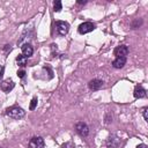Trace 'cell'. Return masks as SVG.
<instances>
[{
  "instance_id": "obj_18",
  "label": "cell",
  "mask_w": 148,
  "mask_h": 148,
  "mask_svg": "<svg viewBox=\"0 0 148 148\" xmlns=\"http://www.w3.org/2000/svg\"><path fill=\"white\" fill-rule=\"evenodd\" d=\"M2 75H3V66H2V65H0V80H1Z\"/></svg>"
},
{
  "instance_id": "obj_6",
  "label": "cell",
  "mask_w": 148,
  "mask_h": 148,
  "mask_svg": "<svg viewBox=\"0 0 148 148\" xmlns=\"http://www.w3.org/2000/svg\"><path fill=\"white\" fill-rule=\"evenodd\" d=\"M14 86H15L14 81H13L12 79H7V80H5V81H2V82H1L0 88H1V90H2V91H5V92H9L10 90H13Z\"/></svg>"
},
{
  "instance_id": "obj_9",
  "label": "cell",
  "mask_w": 148,
  "mask_h": 148,
  "mask_svg": "<svg viewBox=\"0 0 148 148\" xmlns=\"http://www.w3.org/2000/svg\"><path fill=\"white\" fill-rule=\"evenodd\" d=\"M32 53H34V49H32V46H31L30 44H24V45H22V54H23L24 57L29 58L30 56H32Z\"/></svg>"
},
{
  "instance_id": "obj_4",
  "label": "cell",
  "mask_w": 148,
  "mask_h": 148,
  "mask_svg": "<svg viewBox=\"0 0 148 148\" xmlns=\"http://www.w3.org/2000/svg\"><path fill=\"white\" fill-rule=\"evenodd\" d=\"M95 29V25L91 23V22H83V23H81L80 25H79V28H77V30H79V32L80 34H88V32H90V31H92Z\"/></svg>"
},
{
  "instance_id": "obj_13",
  "label": "cell",
  "mask_w": 148,
  "mask_h": 148,
  "mask_svg": "<svg viewBox=\"0 0 148 148\" xmlns=\"http://www.w3.org/2000/svg\"><path fill=\"white\" fill-rule=\"evenodd\" d=\"M53 8H54V12H60L61 10V1H54Z\"/></svg>"
},
{
  "instance_id": "obj_12",
  "label": "cell",
  "mask_w": 148,
  "mask_h": 148,
  "mask_svg": "<svg viewBox=\"0 0 148 148\" xmlns=\"http://www.w3.org/2000/svg\"><path fill=\"white\" fill-rule=\"evenodd\" d=\"M27 62H28V58L24 57L23 54H21V56H18V57L16 58V64H17L20 67H24V66L27 65Z\"/></svg>"
},
{
  "instance_id": "obj_5",
  "label": "cell",
  "mask_w": 148,
  "mask_h": 148,
  "mask_svg": "<svg viewBox=\"0 0 148 148\" xmlns=\"http://www.w3.org/2000/svg\"><path fill=\"white\" fill-rule=\"evenodd\" d=\"M75 127H76L77 133H79L81 136H87V135L89 134V127L87 126L86 123H83V121H79V123L76 124Z\"/></svg>"
},
{
  "instance_id": "obj_14",
  "label": "cell",
  "mask_w": 148,
  "mask_h": 148,
  "mask_svg": "<svg viewBox=\"0 0 148 148\" xmlns=\"http://www.w3.org/2000/svg\"><path fill=\"white\" fill-rule=\"evenodd\" d=\"M37 102H38L37 97H34V98L31 99V103H30L29 109H30V110H35V108H36V105H37Z\"/></svg>"
},
{
  "instance_id": "obj_2",
  "label": "cell",
  "mask_w": 148,
  "mask_h": 148,
  "mask_svg": "<svg viewBox=\"0 0 148 148\" xmlns=\"http://www.w3.org/2000/svg\"><path fill=\"white\" fill-rule=\"evenodd\" d=\"M56 29L60 36H65L69 30V24L65 21H57L56 22Z\"/></svg>"
},
{
  "instance_id": "obj_15",
  "label": "cell",
  "mask_w": 148,
  "mask_h": 148,
  "mask_svg": "<svg viewBox=\"0 0 148 148\" xmlns=\"http://www.w3.org/2000/svg\"><path fill=\"white\" fill-rule=\"evenodd\" d=\"M61 148H75V147H74V145H73L72 141H67V142H65V143L61 145Z\"/></svg>"
},
{
  "instance_id": "obj_10",
  "label": "cell",
  "mask_w": 148,
  "mask_h": 148,
  "mask_svg": "<svg viewBox=\"0 0 148 148\" xmlns=\"http://www.w3.org/2000/svg\"><path fill=\"white\" fill-rule=\"evenodd\" d=\"M126 64V58H121V57H116V59L112 62V66L114 68H121L124 67V65Z\"/></svg>"
},
{
  "instance_id": "obj_19",
  "label": "cell",
  "mask_w": 148,
  "mask_h": 148,
  "mask_svg": "<svg viewBox=\"0 0 148 148\" xmlns=\"http://www.w3.org/2000/svg\"><path fill=\"white\" fill-rule=\"evenodd\" d=\"M136 148H147V146H146L145 143H141V145H139Z\"/></svg>"
},
{
  "instance_id": "obj_7",
  "label": "cell",
  "mask_w": 148,
  "mask_h": 148,
  "mask_svg": "<svg viewBox=\"0 0 148 148\" xmlns=\"http://www.w3.org/2000/svg\"><path fill=\"white\" fill-rule=\"evenodd\" d=\"M127 54H128V47L126 45H120L114 49V56H117V57L126 58Z\"/></svg>"
},
{
  "instance_id": "obj_17",
  "label": "cell",
  "mask_w": 148,
  "mask_h": 148,
  "mask_svg": "<svg viewBox=\"0 0 148 148\" xmlns=\"http://www.w3.org/2000/svg\"><path fill=\"white\" fill-rule=\"evenodd\" d=\"M143 118H145V120H148V109L147 108H143Z\"/></svg>"
},
{
  "instance_id": "obj_8",
  "label": "cell",
  "mask_w": 148,
  "mask_h": 148,
  "mask_svg": "<svg viewBox=\"0 0 148 148\" xmlns=\"http://www.w3.org/2000/svg\"><path fill=\"white\" fill-rule=\"evenodd\" d=\"M88 86H89V89L90 90H98V89H101L102 87H103V81H101V80H98V79H94V80H91L89 83H88Z\"/></svg>"
},
{
  "instance_id": "obj_1",
  "label": "cell",
  "mask_w": 148,
  "mask_h": 148,
  "mask_svg": "<svg viewBox=\"0 0 148 148\" xmlns=\"http://www.w3.org/2000/svg\"><path fill=\"white\" fill-rule=\"evenodd\" d=\"M6 114L9 116L13 119H21L22 117H24L25 111L22 108H18V106H10L6 110Z\"/></svg>"
},
{
  "instance_id": "obj_3",
  "label": "cell",
  "mask_w": 148,
  "mask_h": 148,
  "mask_svg": "<svg viewBox=\"0 0 148 148\" xmlns=\"http://www.w3.org/2000/svg\"><path fill=\"white\" fill-rule=\"evenodd\" d=\"M29 148H44V140L40 136H34L29 141Z\"/></svg>"
},
{
  "instance_id": "obj_16",
  "label": "cell",
  "mask_w": 148,
  "mask_h": 148,
  "mask_svg": "<svg viewBox=\"0 0 148 148\" xmlns=\"http://www.w3.org/2000/svg\"><path fill=\"white\" fill-rule=\"evenodd\" d=\"M24 75H25V72H24L23 69L17 71V76H18V77H21V79H22V77H24Z\"/></svg>"
},
{
  "instance_id": "obj_20",
  "label": "cell",
  "mask_w": 148,
  "mask_h": 148,
  "mask_svg": "<svg viewBox=\"0 0 148 148\" xmlns=\"http://www.w3.org/2000/svg\"><path fill=\"white\" fill-rule=\"evenodd\" d=\"M86 2H87V1H77V3H79V5H82V3H83V5H84V3H86Z\"/></svg>"
},
{
  "instance_id": "obj_11",
  "label": "cell",
  "mask_w": 148,
  "mask_h": 148,
  "mask_svg": "<svg viewBox=\"0 0 148 148\" xmlns=\"http://www.w3.org/2000/svg\"><path fill=\"white\" fill-rule=\"evenodd\" d=\"M134 97L135 98H143L146 97V90L141 86H136L134 89Z\"/></svg>"
}]
</instances>
